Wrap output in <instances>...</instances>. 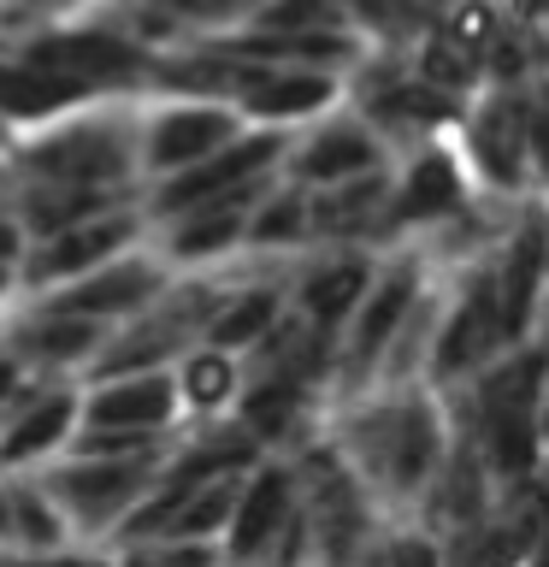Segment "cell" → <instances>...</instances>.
Wrapping results in <instances>:
<instances>
[{
  "label": "cell",
  "instance_id": "f546056e",
  "mask_svg": "<svg viewBox=\"0 0 549 567\" xmlns=\"http://www.w3.org/2000/svg\"><path fill=\"white\" fill-rule=\"evenodd\" d=\"M18 384H24V367H18V354H0V414L18 402Z\"/></svg>",
  "mask_w": 549,
  "mask_h": 567
},
{
  "label": "cell",
  "instance_id": "603a6c76",
  "mask_svg": "<svg viewBox=\"0 0 549 567\" xmlns=\"http://www.w3.org/2000/svg\"><path fill=\"white\" fill-rule=\"evenodd\" d=\"M106 319H77V313H48L30 319L24 331H18V349L35 354V361L48 367H65V361H95V349L106 343Z\"/></svg>",
  "mask_w": 549,
  "mask_h": 567
},
{
  "label": "cell",
  "instance_id": "d6a6232c",
  "mask_svg": "<svg viewBox=\"0 0 549 567\" xmlns=\"http://www.w3.org/2000/svg\"><path fill=\"white\" fill-rule=\"evenodd\" d=\"M538 461H543V478H549V384L538 396Z\"/></svg>",
  "mask_w": 549,
  "mask_h": 567
},
{
  "label": "cell",
  "instance_id": "277c9868",
  "mask_svg": "<svg viewBox=\"0 0 549 567\" xmlns=\"http://www.w3.org/2000/svg\"><path fill=\"white\" fill-rule=\"evenodd\" d=\"M18 60L53 71V78L77 83L83 95H136L154 83V48H136L113 30H60V24H35L18 35Z\"/></svg>",
  "mask_w": 549,
  "mask_h": 567
},
{
  "label": "cell",
  "instance_id": "d6986e66",
  "mask_svg": "<svg viewBox=\"0 0 549 567\" xmlns=\"http://www.w3.org/2000/svg\"><path fill=\"white\" fill-rule=\"evenodd\" d=\"M83 101H95V95H83L77 83L53 78L42 65L18 60V53H0V124H42Z\"/></svg>",
  "mask_w": 549,
  "mask_h": 567
},
{
  "label": "cell",
  "instance_id": "60d3db41",
  "mask_svg": "<svg viewBox=\"0 0 549 567\" xmlns=\"http://www.w3.org/2000/svg\"><path fill=\"white\" fill-rule=\"evenodd\" d=\"M543 361H549V343H543Z\"/></svg>",
  "mask_w": 549,
  "mask_h": 567
},
{
  "label": "cell",
  "instance_id": "d590c367",
  "mask_svg": "<svg viewBox=\"0 0 549 567\" xmlns=\"http://www.w3.org/2000/svg\"><path fill=\"white\" fill-rule=\"evenodd\" d=\"M0 538H12V514H7V485H0Z\"/></svg>",
  "mask_w": 549,
  "mask_h": 567
},
{
  "label": "cell",
  "instance_id": "44dd1931",
  "mask_svg": "<svg viewBox=\"0 0 549 567\" xmlns=\"http://www.w3.org/2000/svg\"><path fill=\"white\" fill-rule=\"evenodd\" d=\"M402 65L414 71V78L425 83V89H437V95H455V101H473L478 89V53H467L460 42H449L437 24H425L419 30V42L402 53Z\"/></svg>",
  "mask_w": 549,
  "mask_h": 567
},
{
  "label": "cell",
  "instance_id": "4316f807",
  "mask_svg": "<svg viewBox=\"0 0 549 567\" xmlns=\"http://www.w3.org/2000/svg\"><path fill=\"white\" fill-rule=\"evenodd\" d=\"M349 7L343 0H260L248 12L242 30H266V35H301V30H343ZM354 30V24H349Z\"/></svg>",
  "mask_w": 549,
  "mask_h": 567
},
{
  "label": "cell",
  "instance_id": "1f68e13d",
  "mask_svg": "<svg viewBox=\"0 0 549 567\" xmlns=\"http://www.w3.org/2000/svg\"><path fill=\"white\" fill-rule=\"evenodd\" d=\"M65 7H77V0H12V18L24 24V18H48V12H65Z\"/></svg>",
  "mask_w": 549,
  "mask_h": 567
},
{
  "label": "cell",
  "instance_id": "d4e9b609",
  "mask_svg": "<svg viewBox=\"0 0 549 567\" xmlns=\"http://www.w3.org/2000/svg\"><path fill=\"white\" fill-rule=\"evenodd\" d=\"M242 390V367L237 354H219V349H189L184 354V379H177V396H184L195 414H219V408L237 402Z\"/></svg>",
  "mask_w": 549,
  "mask_h": 567
},
{
  "label": "cell",
  "instance_id": "8992f818",
  "mask_svg": "<svg viewBox=\"0 0 549 567\" xmlns=\"http://www.w3.org/2000/svg\"><path fill=\"white\" fill-rule=\"evenodd\" d=\"M490 278H496V308H503L508 343H531L538 331V301L549 284V202L526 195L508 213L503 237L490 248Z\"/></svg>",
  "mask_w": 549,
  "mask_h": 567
},
{
  "label": "cell",
  "instance_id": "4fadbf2b",
  "mask_svg": "<svg viewBox=\"0 0 549 567\" xmlns=\"http://www.w3.org/2000/svg\"><path fill=\"white\" fill-rule=\"evenodd\" d=\"M301 503L296 491V467L290 461H255L237 491V508H230L225 526V567H255L266 556V544L278 538V526L290 520V508Z\"/></svg>",
  "mask_w": 549,
  "mask_h": 567
},
{
  "label": "cell",
  "instance_id": "7c38bea8",
  "mask_svg": "<svg viewBox=\"0 0 549 567\" xmlns=\"http://www.w3.org/2000/svg\"><path fill=\"white\" fill-rule=\"evenodd\" d=\"M379 255H384V248H366V243H331L325 255H319L308 272L296 278L290 308L308 319V326L336 337V331L349 326V313L361 308L372 272H379Z\"/></svg>",
  "mask_w": 549,
  "mask_h": 567
},
{
  "label": "cell",
  "instance_id": "f1b7e54d",
  "mask_svg": "<svg viewBox=\"0 0 549 567\" xmlns=\"http://www.w3.org/2000/svg\"><path fill=\"white\" fill-rule=\"evenodd\" d=\"M184 18V30H242L260 0H166Z\"/></svg>",
  "mask_w": 549,
  "mask_h": 567
},
{
  "label": "cell",
  "instance_id": "83f0119b",
  "mask_svg": "<svg viewBox=\"0 0 549 567\" xmlns=\"http://www.w3.org/2000/svg\"><path fill=\"white\" fill-rule=\"evenodd\" d=\"M432 24L449 35V42H460L467 53H485V48H490V35L503 30V12H496L490 0H443Z\"/></svg>",
  "mask_w": 549,
  "mask_h": 567
},
{
  "label": "cell",
  "instance_id": "ffe728a7",
  "mask_svg": "<svg viewBox=\"0 0 549 567\" xmlns=\"http://www.w3.org/2000/svg\"><path fill=\"white\" fill-rule=\"evenodd\" d=\"M283 308H290V290H283V284H248V290H230L225 308L207 319L201 343L219 349V354H248L266 331L278 326Z\"/></svg>",
  "mask_w": 549,
  "mask_h": 567
},
{
  "label": "cell",
  "instance_id": "30bf717a",
  "mask_svg": "<svg viewBox=\"0 0 549 567\" xmlns=\"http://www.w3.org/2000/svg\"><path fill=\"white\" fill-rule=\"evenodd\" d=\"M154 473H159V455H148V461H71L65 473L48 478V503L77 514L83 532H95V526L124 520L148 496Z\"/></svg>",
  "mask_w": 549,
  "mask_h": 567
},
{
  "label": "cell",
  "instance_id": "9c48e42d",
  "mask_svg": "<svg viewBox=\"0 0 549 567\" xmlns=\"http://www.w3.org/2000/svg\"><path fill=\"white\" fill-rule=\"evenodd\" d=\"M379 166H396V154L384 148V136L372 131L354 106H331L308 136L290 142V154H283L278 172L301 189H325V184H343V177H361V172H379Z\"/></svg>",
  "mask_w": 549,
  "mask_h": 567
},
{
  "label": "cell",
  "instance_id": "5b68a950",
  "mask_svg": "<svg viewBox=\"0 0 549 567\" xmlns=\"http://www.w3.org/2000/svg\"><path fill=\"white\" fill-rule=\"evenodd\" d=\"M473 202H478L473 177H467V166H460L449 136H432V142H419V148L396 154V172H390V219H384L390 248L449 225L455 213H467Z\"/></svg>",
  "mask_w": 549,
  "mask_h": 567
},
{
  "label": "cell",
  "instance_id": "7a4b0ae2",
  "mask_svg": "<svg viewBox=\"0 0 549 567\" xmlns=\"http://www.w3.org/2000/svg\"><path fill=\"white\" fill-rule=\"evenodd\" d=\"M425 284H432V260H425L414 243H396V248L379 255V272H372L361 308L349 313L343 331H336V361H331V390L336 396H361V390L372 384L390 337L402 331L407 313H414Z\"/></svg>",
  "mask_w": 549,
  "mask_h": 567
},
{
  "label": "cell",
  "instance_id": "ba28073f",
  "mask_svg": "<svg viewBox=\"0 0 549 567\" xmlns=\"http://www.w3.org/2000/svg\"><path fill=\"white\" fill-rule=\"evenodd\" d=\"M131 166H136V148L124 142L118 124H101V118L48 131L12 159V172H24L30 184H124Z\"/></svg>",
  "mask_w": 549,
  "mask_h": 567
},
{
  "label": "cell",
  "instance_id": "2e32d148",
  "mask_svg": "<svg viewBox=\"0 0 549 567\" xmlns=\"http://www.w3.org/2000/svg\"><path fill=\"white\" fill-rule=\"evenodd\" d=\"M154 296H166V278L148 260H106L95 272L71 278V290L48 296V313H77V319H124L136 308H148Z\"/></svg>",
  "mask_w": 549,
  "mask_h": 567
},
{
  "label": "cell",
  "instance_id": "4dcf8cb0",
  "mask_svg": "<svg viewBox=\"0 0 549 567\" xmlns=\"http://www.w3.org/2000/svg\"><path fill=\"white\" fill-rule=\"evenodd\" d=\"M0 567H95L89 556H60V549H48V556H12V561H0Z\"/></svg>",
  "mask_w": 549,
  "mask_h": 567
},
{
  "label": "cell",
  "instance_id": "ab89813d",
  "mask_svg": "<svg viewBox=\"0 0 549 567\" xmlns=\"http://www.w3.org/2000/svg\"><path fill=\"white\" fill-rule=\"evenodd\" d=\"M12 177H18V172H12V166H0V189H7V184H12Z\"/></svg>",
  "mask_w": 549,
  "mask_h": 567
},
{
  "label": "cell",
  "instance_id": "e0dca14e",
  "mask_svg": "<svg viewBox=\"0 0 549 567\" xmlns=\"http://www.w3.org/2000/svg\"><path fill=\"white\" fill-rule=\"evenodd\" d=\"M172 408H177V379L166 367H148V372H124V379H101L77 402V420L118 425V432H166Z\"/></svg>",
  "mask_w": 549,
  "mask_h": 567
},
{
  "label": "cell",
  "instance_id": "8fae6325",
  "mask_svg": "<svg viewBox=\"0 0 549 567\" xmlns=\"http://www.w3.org/2000/svg\"><path fill=\"white\" fill-rule=\"evenodd\" d=\"M136 230H142L136 213L113 207V213H101V219H83V225L60 230V237H42L24 260H18V278L35 284V290H48V284H60V278L71 284V278L95 272L106 260H118L124 248L136 243Z\"/></svg>",
  "mask_w": 549,
  "mask_h": 567
},
{
  "label": "cell",
  "instance_id": "6da1fadb",
  "mask_svg": "<svg viewBox=\"0 0 549 567\" xmlns=\"http://www.w3.org/2000/svg\"><path fill=\"white\" fill-rule=\"evenodd\" d=\"M331 443L372 503L419 508L425 485L437 478L443 455H449V414H443V396L425 384L372 390L336 420Z\"/></svg>",
  "mask_w": 549,
  "mask_h": 567
},
{
  "label": "cell",
  "instance_id": "7402d4cb",
  "mask_svg": "<svg viewBox=\"0 0 549 567\" xmlns=\"http://www.w3.org/2000/svg\"><path fill=\"white\" fill-rule=\"evenodd\" d=\"M71 425H77V396H71V390H53V396H42L35 408H24L18 425L0 437V467H24V461L60 450L71 437Z\"/></svg>",
  "mask_w": 549,
  "mask_h": 567
},
{
  "label": "cell",
  "instance_id": "74e56055",
  "mask_svg": "<svg viewBox=\"0 0 549 567\" xmlns=\"http://www.w3.org/2000/svg\"><path fill=\"white\" fill-rule=\"evenodd\" d=\"M12 148V124H0V154H7Z\"/></svg>",
  "mask_w": 549,
  "mask_h": 567
},
{
  "label": "cell",
  "instance_id": "e575fe53",
  "mask_svg": "<svg viewBox=\"0 0 549 567\" xmlns=\"http://www.w3.org/2000/svg\"><path fill=\"white\" fill-rule=\"evenodd\" d=\"M531 101H538V106H543V113H549V71H543V78H538V83H531Z\"/></svg>",
  "mask_w": 549,
  "mask_h": 567
},
{
  "label": "cell",
  "instance_id": "8d00e7d4",
  "mask_svg": "<svg viewBox=\"0 0 549 567\" xmlns=\"http://www.w3.org/2000/svg\"><path fill=\"white\" fill-rule=\"evenodd\" d=\"M490 7H496V12H503V18H514V12H520V7H526V0H490Z\"/></svg>",
  "mask_w": 549,
  "mask_h": 567
},
{
  "label": "cell",
  "instance_id": "5bb4252c",
  "mask_svg": "<svg viewBox=\"0 0 549 567\" xmlns=\"http://www.w3.org/2000/svg\"><path fill=\"white\" fill-rule=\"evenodd\" d=\"M331 106H343V78L336 71H308V65H266L248 95L237 101L242 124H278L290 131L301 118H325Z\"/></svg>",
  "mask_w": 549,
  "mask_h": 567
},
{
  "label": "cell",
  "instance_id": "52a82bcc",
  "mask_svg": "<svg viewBox=\"0 0 549 567\" xmlns=\"http://www.w3.org/2000/svg\"><path fill=\"white\" fill-rule=\"evenodd\" d=\"M283 154H290V131H278V124H255V131L230 136L225 148H213L207 159H195V166L172 172L166 184L154 195V219H177V213L213 202V195L237 189V184H255V177L278 172Z\"/></svg>",
  "mask_w": 549,
  "mask_h": 567
},
{
  "label": "cell",
  "instance_id": "cb8c5ba5",
  "mask_svg": "<svg viewBox=\"0 0 549 567\" xmlns=\"http://www.w3.org/2000/svg\"><path fill=\"white\" fill-rule=\"evenodd\" d=\"M242 243H255V248H301L308 243V189L290 184V177H278V184L260 195V207L248 213Z\"/></svg>",
  "mask_w": 549,
  "mask_h": 567
},
{
  "label": "cell",
  "instance_id": "3957f363",
  "mask_svg": "<svg viewBox=\"0 0 549 567\" xmlns=\"http://www.w3.org/2000/svg\"><path fill=\"white\" fill-rule=\"evenodd\" d=\"M455 154L473 177V195L485 202H526L531 189V159H526V89H478L455 118Z\"/></svg>",
  "mask_w": 549,
  "mask_h": 567
},
{
  "label": "cell",
  "instance_id": "484cf974",
  "mask_svg": "<svg viewBox=\"0 0 549 567\" xmlns=\"http://www.w3.org/2000/svg\"><path fill=\"white\" fill-rule=\"evenodd\" d=\"M7 514H12V544L24 556H48V549L65 544V514L48 503V491L7 485Z\"/></svg>",
  "mask_w": 549,
  "mask_h": 567
},
{
  "label": "cell",
  "instance_id": "836d02e7",
  "mask_svg": "<svg viewBox=\"0 0 549 567\" xmlns=\"http://www.w3.org/2000/svg\"><path fill=\"white\" fill-rule=\"evenodd\" d=\"M520 567H549V520H543L538 538H531V544L520 549Z\"/></svg>",
  "mask_w": 549,
  "mask_h": 567
},
{
  "label": "cell",
  "instance_id": "f35d334b",
  "mask_svg": "<svg viewBox=\"0 0 549 567\" xmlns=\"http://www.w3.org/2000/svg\"><path fill=\"white\" fill-rule=\"evenodd\" d=\"M7 284H12V266H0V296H7Z\"/></svg>",
  "mask_w": 549,
  "mask_h": 567
},
{
  "label": "cell",
  "instance_id": "ac0fdd59",
  "mask_svg": "<svg viewBox=\"0 0 549 567\" xmlns=\"http://www.w3.org/2000/svg\"><path fill=\"white\" fill-rule=\"evenodd\" d=\"M113 207H131V184H30L18 195V230L30 243H42L83 219H101Z\"/></svg>",
  "mask_w": 549,
  "mask_h": 567
},
{
  "label": "cell",
  "instance_id": "9a60e30c",
  "mask_svg": "<svg viewBox=\"0 0 549 567\" xmlns=\"http://www.w3.org/2000/svg\"><path fill=\"white\" fill-rule=\"evenodd\" d=\"M248 124L237 106L225 101H189V106H172V113H159L148 124V148H142V159H148L154 172H184L195 166V159H207L213 148H225L230 136H242Z\"/></svg>",
  "mask_w": 549,
  "mask_h": 567
}]
</instances>
